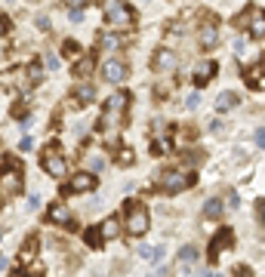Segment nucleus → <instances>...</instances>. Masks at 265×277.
Returning <instances> with one entry per match:
<instances>
[{
    "label": "nucleus",
    "instance_id": "24",
    "mask_svg": "<svg viewBox=\"0 0 265 277\" xmlns=\"http://www.w3.org/2000/svg\"><path fill=\"white\" fill-rule=\"evenodd\" d=\"M194 259H198V247H191V244H188V247H182V250H179V262H182V265H191Z\"/></svg>",
    "mask_w": 265,
    "mask_h": 277
},
{
    "label": "nucleus",
    "instance_id": "13",
    "mask_svg": "<svg viewBox=\"0 0 265 277\" xmlns=\"http://www.w3.org/2000/svg\"><path fill=\"white\" fill-rule=\"evenodd\" d=\"M216 43H219V25H216V18H207V25L201 28V46L213 49Z\"/></svg>",
    "mask_w": 265,
    "mask_h": 277
},
{
    "label": "nucleus",
    "instance_id": "20",
    "mask_svg": "<svg viewBox=\"0 0 265 277\" xmlns=\"http://www.w3.org/2000/svg\"><path fill=\"white\" fill-rule=\"evenodd\" d=\"M83 240H86V247L99 250V247L105 244V234H102V228H86V231H83Z\"/></svg>",
    "mask_w": 265,
    "mask_h": 277
},
{
    "label": "nucleus",
    "instance_id": "4",
    "mask_svg": "<svg viewBox=\"0 0 265 277\" xmlns=\"http://www.w3.org/2000/svg\"><path fill=\"white\" fill-rule=\"evenodd\" d=\"M105 22L111 28H130L133 25V6H127L123 0H102Z\"/></svg>",
    "mask_w": 265,
    "mask_h": 277
},
{
    "label": "nucleus",
    "instance_id": "36",
    "mask_svg": "<svg viewBox=\"0 0 265 277\" xmlns=\"http://www.w3.org/2000/svg\"><path fill=\"white\" fill-rule=\"evenodd\" d=\"M31 145H34V139H31V136H25V139L19 142V148H22V151H31Z\"/></svg>",
    "mask_w": 265,
    "mask_h": 277
},
{
    "label": "nucleus",
    "instance_id": "33",
    "mask_svg": "<svg viewBox=\"0 0 265 277\" xmlns=\"http://www.w3.org/2000/svg\"><path fill=\"white\" fill-rule=\"evenodd\" d=\"M9 31V18L6 15H0V40H3V34Z\"/></svg>",
    "mask_w": 265,
    "mask_h": 277
},
{
    "label": "nucleus",
    "instance_id": "32",
    "mask_svg": "<svg viewBox=\"0 0 265 277\" xmlns=\"http://www.w3.org/2000/svg\"><path fill=\"white\" fill-rule=\"evenodd\" d=\"M43 65H46L49 71H56V68H59V55H46V62H43Z\"/></svg>",
    "mask_w": 265,
    "mask_h": 277
},
{
    "label": "nucleus",
    "instance_id": "40",
    "mask_svg": "<svg viewBox=\"0 0 265 277\" xmlns=\"http://www.w3.org/2000/svg\"><path fill=\"white\" fill-rule=\"evenodd\" d=\"M259 219H262V225H265V200L259 203Z\"/></svg>",
    "mask_w": 265,
    "mask_h": 277
},
{
    "label": "nucleus",
    "instance_id": "42",
    "mask_svg": "<svg viewBox=\"0 0 265 277\" xmlns=\"http://www.w3.org/2000/svg\"><path fill=\"white\" fill-rule=\"evenodd\" d=\"M9 277H31V274H25V271H12Z\"/></svg>",
    "mask_w": 265,
    "mask_h": 277
},
{
    "label": "nucleus",
    "instance_id": "23",
    "mask_svg": "<svg viewBox=\"0 0 265 277\" xmlns=\"http://www.w3.org/2000/svg\"><path fill=\"white\" fill-rule=\"evenodd\" d=\"M139 256L148 259V262H161V259H164V247H142Z\"/></svg>",
    "mask_w": 265,
    "mask_h": 277
},
{
    "label": "nucleus",
    "instance_id": "21",
    "mask_svg": "<svg viewBox=\"0 0 265 277\" xmlns=\"http://www.w3.org/2000/svg\"><path fill=\"white\" fill-rule=\"evenodd\" d=\"M102 234H105V240H114L117 234H120V222L111 216V219H105L102 222Z\"/></svg>",
    "mask_w": 265,
    "mask_h": 277
},
{
    "label": "nucleus",
    "instance_id": "2",
    "mask_svg": "<svg viewBox=\"0 0 265 277\" xmlns=\"http://www.w3.org/2000/svg\"><path fill=\"white\" fill-rule=\"evenodd\" d=\"M127 105H130V96H123V92H114V96L105 102L102 117H99V123H96L99 133H105V129H108L111 123H120L123 117H127Z\"/></svg>",
    "mask_w": 265,
    "mask_h": 277
},
{
    "label": "nucleus",
    "instance_id": "35",
    "mask_svg": "<svg viewBox=\"0 0 265 277\" xmlns=\"http://www.w3.org/2000/svg\"><path fill=\"white\" fill-rule=\"evenodd\" d=\"M28 207L37 210V207H40V194H31V197H28Z\"/></svg>",
    "mask_w": 265,
    "mask_h": 277
},
{
    "label": "nucleus",
    "instance_id": "29",
    "mask_svg": "<svg viewBox=\"0 0 265 277\" xmlns=\"http://www.w3.org/2000/svg\"><path fill=\"white\" fill-rule=\"evenodd\" d=\"M117 163H120V166H130V163H133V151H130V148L117 154Z\"/></svg>",
    "mask_w": 265,
    "mask_h": 277
},
{
    "label": "nucleus",
    "instance_id": "5",
    "mask_svg": "<svg viewBox=\"0 0 265 277\" xmlns=\"http://www.w3.org/2000/svg\"><path fill=\"white\" fill-rule=\"evenodd\" d=\"M40 166H43V173H49L52 179H62V176L68 173V160H65V154L59 151V145H46V148H43Z\"/></svg>",
    "mask_w": 265,
    "mask_h": 277
},
{
    "label": "nucleus",
    "instance_id": "27",
    "mask_svg": "<svg viewBox=\"0 0 265 277\" xmlns=\"http://www.w3.org/2000/svg\"><path fill=\"white\" fill-rule=\"evenodd\" d=\"M151 151H154V154H164V151H170V139H167V136L154 139V142H151Z\"/></svg>",
    "mask_w": 265,
    "mask_h": 277
},
{
    "label": "nucleus",
    "instance_id": "16",
    "mask_svg": "<svg viewBox=\"0 0 265 277\" xmlns=\"http://www.w3.org/2000/svg\"><path fill=\"white\" fill-rule=\"evenodd\" d=\"M93 71H96V55H80L74 62V77H80V80H86Z\"/></svg>",
    "mask_w": 265,
    "mask_h": 277
},
{
    "label": "nucleus",
    "instance_id": "28",
    "mask_svg": "<svg viewBox=\"0 0 265 277\" xmlns=\"http://www.w3.org/2000/svg\"><path fill=\"white\" fill-rule=\"evenodd\" d=\"M232 277H253V271L247 268V265H235L232 268Z\"/></svg>",
    "mask_w": 265,
    "mask_h": 277
},
{
    "label": "nucleus",
    "instance_id": "45",
    "mask_svg": "<svg viewBox=\"0 0 265 277\" xmlns=\"http://www.w3.org/2000/svg\"><path fill=\"white\" fill-rule=\"evenodd\" d=\"M3 265H6V259H3V256H0V268H3Z\"/></svg>",
    "mask_w": 265,
    "mask_h": 277
},
{
    "label": "nucleus",
    "instance_id": "31",
    "mask_svg": "<svg viewBox=\"0 0 265 277\" xmlns=\"http://www.w3.org/2000/svg\"><path fill=\"white\" fill-rule=\"evenodd\" d=\"M238 203H241L238 191H228V210H238Z\"/></svg>",
    "mask_w": 265,
    "mask_h": 277
},
{
    "label": "nucleus",
    "instance_id": "1",
    "mask_svg": "<svg viewBox=\"0 0 265 277\" xmlns=\"http://www.w3.org/2000/svg\"><path fill=\"white\" fill-rule=\"evenodd\" d=\"M148 210H145V203H139V200H127L123 203V225H127V234L133 237H142L148 231Z\"/></svg>",
    "mask_w": 265,
    "mask_h": 277
},
{
    "label": "nucleus",
    "instance_id": "19",
    "mask_svg": "<svg viewBox=\"0 0 265 277\" xmlns=\"http://www.w3.org/2000/svg\"><path fill=\"white\" fill-rule=\"evenodd\" d=\"M222 213H225V203H222L219 197H213V200H207V207H204V219H210V222H216V219H222Z\"/></svg>",
    "mask_w": 265,
    "mask_h": 277
},
{
    "label": "nucleus",
    "instance_id": "25",
    "mask_svg": "<svg viewBox=\"0 0 265 277\" xmlns=\"http://www.w3.org/2000/svg\"><path fill=\"white\" fill-rule=\"evenodd\" d=\"M28 80H31V86H37V83L43 80V68H40L37 62H31V65H28Z\"/></svg>",
    "mask_w": 265,
    "mask_h": 277
},
{
    "label": "nucleus",
    "instance_id": "46",
    "mask_svg": "<svg viewBox=\"0 0 265 277\" xmlns=\"http://www.w3.org/2000/svg\"><path fill=\"white\" fill-rule=\"evenodd\" d=\"M0 237H3V228H0Z\"/></svg>",
    "mask_w": 265,
    "mask_h": 277
},
{
    "label": "nucleus",
    "instance_id": "38",
    "mask_svg": "<svg viewBox=\"0 0 265 277\" xmlns=\"http://www.w3.org/2000/svg\"><path fill=\"white\" fill-rule=\"evenodd\" d=\"M12 117H19V120H25V105H15V108H12Z\"/></svg>",
    "mask_w": 265,
    "mask_h": 277
},
{
    "label": "nucleus",
    "instance_id": "15",
    "mask_svg": "<svg viewBox=\"0 0 265 277\" xmlns=\"http://www.w3.org/2000/svg\"><path fill=\"white\" fill-rule=\"evenodd\" d=\"M244 77H247V86H253V89H259L262 86V77H265V55L253 65V68H247L244 71Z\"/></svg>",
    "mask_w": 265,
    "mask_h": 277
},
{
    "label": "nucleus",
    "instance_id": "37",
    "mask_svg": "<svg viewBox=\"0 0 265 277\" xmlns=\"http://www.w3.org/2000/svg\"><path fill=\"white\" fill-rule=\"evenodd\" d=\"M256 145H259V148H265V126H262V129H256Z\"/></svg>",
    "mask_w": 265,
    "mask_h": 277
},
{
    "label": "nucleus",
    "instance_id": "18",
    "mask_svg": "<svg viewBox=\"0 0 265 277\" xmlns=\"http://www.w3.org/2000/svg\"><path fill=\"white\" fill-rule=\"evenodd\" d=\"M238 102H241V99H238V92H232V89H225L222 96L216 99V111H219V114H225V111H232V108H235Z\"/></svg>",
    "mask_w": 265,
    "mask_h": 277
},
{
    "label": "nucleus",
    "instance_id": "6",
    "mask_svg": "<svg viewBox=\"0 0 265 277\" xmlns=\"http://www.w3.org/2000/svg\"><path fill=\"white\" fill-rule=\"evenodd\" d=\"M238 28H247L253 37H265V9L262 6H247V12H241L235 18Z\"/></svg>",
    "mask_w": 265,
    "mask_h": 277
},
{
    "label": "nucleus",
    "instance_id": "41",
    "mask_svg": "<svg viewBox=\"0 0 265 277\" xmlns=\"http://www.w3.org/2000/svg\"><path fill=\"white\" fill-rule=\"evenodd\" d=\"M83 3H86V0H71V6H74V9H80Z\"/></svg>",
    "mask_w": 265,
    "mask_h": 277
},
{
    "label": "nucleus",
    "instance_id": "30",
    "mask_svg": "<svg viewBox=\"0 0 265 277\" xmlns=\"http://www.w3.org/2000/svg\"><path fill=\"white\" fill-rule=\"evenodd\" d=\"M99 43H102V46H117V43H120V37H111V34H105V37H99Z\"/></svg>",
    "mask_w": 265,
    "mask_h": 277
},
{
    "label": "nucleus",
    "instance_id": "22",
    "mask_svg": "<svg viewBox=\"0 0 265 277\" xmlns=\"http://www.w3.org/2000/svg\"><path fill=\"white\" fill-rule=\"evenodd\" d=\"M34 253H37V237H28L25 244H22V262H34Z\"/></svg>",
    "mask_w": 265,
    "mask_h": 277
},
{
    "label": "nucleus",
    "instance_id": "12",
    "mask_svg": "<svg viewBox=\"0 0 265 277\" xmlns=\"http://www.w3.org/2000/svg\"><path fill=\"white\" fill-rule=\"evenodd\" d=\"M176 65H179V59H176V52L167 49V46H161V49L151 55V68L154 71H173Z\"/></svg>",
    "mask_w": 265,
    "mask_h": 277
},
{
    "label": "nucleus",
    "instance_id": "43",
    "mask_svg": "<svg viewBox=\"0 0 265 277\" xmlns=\"http://www.w3.org/2000/svg\"><path fill=\"white\" fill-rule=\"evenodd\" d=\"M3 52H6V43H3V40H0V59H3Z\"/></svg>",
    "mask_w": 265,
    "mask_h": 277
},
{
    "label": "nucleus",
    "instance_id": "39",
    "mask_svg": "<svg viewBox=\"0 0 265 277\" xmlns=\"http://www.w3.org/2000/svg\"><path fill=\"white\" fill-rule=\"evenodd\" d=\"M198 102H201V96L194 92V96H188V102H185V105H188V108H198Z\"/></svg>",
    "mask_w": 265,
    "mask_h": 277
},
{
    "label": "nucleus",
    "instance_id": "26",
    "mask_svg": "<svg viewBox=\"0 0 265 277\" xmlns=\"http://www.w3.org/2000/svg\"><path fill=\"white\" fill-rule=\"evenodd\" d=\"M62 52L68 55V59H74V55L80 59V43H77V40H65V43H62Z\"/></svg>",
    "mask_w": 265,
    "mask_h": 277
},
{
    "label": "nucleus",
    "instance_id": "9",
    "mask_svg": "<svg viewBox=\"0 0 265 277\" xmlns=\"http://www.w3.org/2000/svg\"><path fill=\"white\" fill-rule=\"evenodd\" d=\"M93 188H96V173L80 170V173L71 176V182L65 185V194H90Z\"/></svg>",
    "mask_w": 265,
    "mask_h": 277
},
{
    "label": "nucleus",
    "instance_id": "3",
    "mask_svg": "<svg viewBox=\"0 0 265 277\" xmlns=\"http://www.w3.org/2000/svg\"><path fill=\"white\" fill-rule=\"evenodd\" d=\"M19 191H22V166L15 157H3V166H0V194L15 197Z\"/></svg>",
    "mask_w": 265,
    "mask_h": 277
},
{
    "label": "nucleus",
    "instance_id": "8",
    "mask_svg": "<svg viewBox=\"0 0 265 277\" xmlns=\"http://www.w3.org/2000/svg\"><path fill=\"white\" fill-rule=\"evenodd\" d=\"M228 247H235V231L232 228H219L216 237L210 240V247H207V259L216 262V259L222 256V250H228Z\"/></svg>",
    "mask_w": 265,
    "mask_h": 277
},
{
    "label": "nucleus",
    "instance_id": "34",
    "mask_svg": "<svg viewBox=\"0 0 265 277\" xmlns=\"http://www.w3.org/2000/svg\"><path fill=\"white\" fill-rule=\"evenodd\" d=\"M68 18H71V22H80V18H83V9H74V6H71V12H68Z\"/></svg>",
    "mask_w": 265,
    "mask_h": 277
},
{
    "label": "nucleus",
    "instance_id": "14",
    "mask_svg": "<svg viewBox=\"0 0 265 277\" xmlns=\"http://www.w3.org/2000/svg\"><path fill=\"white\" fill-rule=\"evenodd\" d=\"M213 74H216V62L213 59L201 62L198 68H194V86H207L210 80H213Z\"/></svg>",
    "mask_w": 265,
    "mask_h": 277
},
{
    "label": "nucleus",
    "instance_id": "17",
    "mask_svg": "<svg viewBox=\"0 0 265 277\" xmlns=\"http://www.w3.org/2000/svg\"><path fill=\"white\" fill-rule=\"evenodd\" d=\"M93 99H96L93 83H77V89H74V102H77V105H90Z\"/></svg>",
    "mask_w": 265,
    "mask_h": 277
},
{
    "label": "nucleus",
    "instance_id": "7",
    "mask_svg": "<svg viewBox=\"0 0 265 277\" xmlns=\"http://www.w3.org/2000/svg\"><path fill=\"white\" fill-rule=\"evenodd\" d=\"M191 182H194V176H191V173H182V170H167V173L161 176V182H157V188H161L164 194H179V191L191 188Z\"/></svg>",
    "mask_w": 265,
    "mask_h": 277
},
{
    "label": "nucleus",
    "instance_id": "11",
    "mask_svg": "<svg viewBox=\"0 0 265 277\" xmlns=\"http://www.w3.org/2000/svg\"><path fill=\"white\" fill-rule=\"evenodd\" d=\"M46 219L52 222V225H62V228H77V222H74V216H71V210L65 207V203H52L49 207V213H46Z\"/></svg>",
    "mask_w": 265,
    "mask_h": 277
},
{
    "label": "nucleus",
    "instance_id": "10",
    "mask_svg": "<svg viewBox=\"0 0 265 277\" xmlns=\"http://www.w3.org/2000/svg\"><path fill=\"white\" fill-rule=\"evenodd\" d=\"M127 62H123V59H105L102 62V77L105 80H108V83H123V80H127Z\"/></svg>",
    "mask_w": 265,
    "mask_h": 277
},
{
    "label": "nucleus",
    "instance_id": "44",
    "mask_svg": "<svg viewBox=\"0 0 265 277\" xmlns=\"http://www.w3.org/2000/svg\"><path fill=\"white\" fill-rule=\"evenodd\" d=\"M201 277H219V274H213V271H204V274H201Z\"/></svg>",
    "mask_w": 265,
    "mask_h": 277
}]
</instances>
